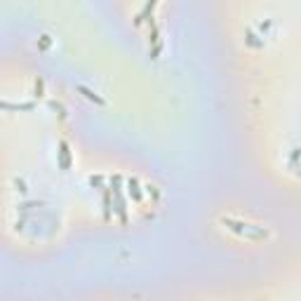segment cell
I'll use <instances>...</instances> for the list:
<instances>
[{
  "mask_svg": "<svg viewBox=\"0 0 301 301\" xmlns=\"http://www.w3.org/2000/svg\"><path fill=\"white\" fill-rule=\"evenodd\" d=\"M89 184H92V186H101V184H104V176H89Z\"/></svg>",
  "mask_w": 301,
  "mask_h": 301,
  "instance_id": "4fadbf2b",
  "label": "cell"
},
{
  "mask_svg": "<svg viewBox=\"0 0 301 301\" xmlns=\"http://www.w3.org/2000/svg\"><path fill=\"white\" fill-rule=\"evenodd\" d=\"M78 92L83 94L85 99H89V101H94V104H99V106H106V99L99 97V94H94L89 87H85V85H78Z\"/></svg>",
  "mask_w": 301,
  "mask_h": 301,
  "instance_id": "8992f818",
  "label": "cell"
},
{
  "mask_svg": "<svg viewBox=\"0 0 301 301\" xmlns=\"http://www.w3.org/2000/svg\"><path fill=\"white\" fill-rule=\"evenodd\" d=\"M127 193H129V198H132L134 203H141V200H144V191H141V186L136 181V176L127 179Z\"/></svg>",
  "mask_w": 301,
  "mask_h": 301,
  "instance_id": "3957f363",
  "label": "cell"
},
{
  "mask_svg": "<svg viewBox=\"0 0 301 301\" xmlns=\"http://www.w3.org/2000/svg\"><path fill=\"white\" fill-rule=\"evenodd\" d=\"M14 186H17V191H19V193H26V191H29V188H26V181H24V179H19V176L14 179Z\"/></svg>",
  "mask_w": 301,
  "mask_h": 301,
  "instance_id": "7c38bea8",
  "label": "cell"
},
{
  "mask_svg": "<svg viewBox=\"0 0 301 301\" xmlns=\"http://www.w3.org/2000/svg\"><path fill=\"white\" fill-rule=\"evenodd\" d=\"M221 223L228 228V231H233L238 235H245L247 240H263L268 231L261 228V226H254V223H247V221H240V219H233V216H223Z\"/></svg>",
  "mask_w": 301,
  "mask_h": 301,
  "instance_id": "6da1fadb",
  "label": "cell"
},
{
  "mask_svg": "<svg viewBox=\"0 0 301 301\" xmlns=\"http://www.w3.org/2000/svg\"><path fill=\"white\" fill-rule=\"evenodd\" d=\"M49 45H52V38H49L47 33H45V36H40V43H38V49H43V52H45V49L49 47Z\"/></svg>",
  "mask_w": 301,
  "mask_h": 301,
  "instance_id": "30bf717a",
  "label": "cell"
},
{
  "mask_svg": "<svg viewBox=\"0 0 301 301\" xmlns=\"http://www.w3.org/2000/svg\"><path fill=\"white\" fill-rule=\"evenodd\" d=\"M43 92H45V80L38 76V78H36V89H33V94L40 99V97H43Z\"/></svg>",
  "mask_w": 301,
  "mask_h": 301,
  "instance_id": "9c48e42d",
  "label": "cell"
},
{
  "mask_svg": "<svg viewBox=\"0 0 301 301\" xmlns=\"http://www.w3.org/2000/svg\"><path fill=\"white\" fill-rule=\"evenodd\" d=\"M111 188H104V219H111Z\"/></svg>",
  "mask_w": 301,
  "mask_h": 301,
  "instance_id": "ba28073f",
  "label": "cell"
},
{
  "mask_svg": "<svg viewBox=\"0 0 301 301\" xmlns=\"http://www.w3.org/2000/svg\"><path fill=\"white\" fill-rule=\"evenodd\" d=\"M247 43H250L252 47H261V45H263L261 40H257V36H254L252 31H247Z\"/></svg>",
  "mask_w": 301,
  "mask_h": 301,
  "instance_id": "8fae6325",
  "label": "cell"
},
{
  "mask_svg": "<svg viewBox=\"0 0 301 301\" xmlns=\"http://www.w3.org/2000/svg\"><path fill=\"white\" fill-rule=\"evenodd\" d=\"M0 108L2 111H33L36 104L33 101H26V104H12V101H0Z\"/></svg>",
  "mask_w": 301,
  "mask_h": 301,
  "instance_id": "5b68a950",
  "label": "cell"
},
{
  "mask_svg": "<svg viewBox=\"0 0 301 301\" xmlns=\"http://www.w3.org/2000/svg\"><path fill=\"white\" fill-rule=\"evenodd\" d=\"M49 108L59 116V120H66V118H68V111H66V106H64L61 101H49Z\"/></svg>",
  "mask_w": 301,
  "mask_h": 301,
  "instance_id": "52a82bcc",
  "label": "cell"
},
{
  "mask_svg": "<svg viewBox=\"0 0 301 301\" xmlns=\"http://www.w3.org/2000/svg\"><path fill=\"white\" fill-rule=\"evenodd\" d=\"M156 5H158V0H148V2H146V7L136 14V19H134L136 26H141L144 21H151V14H153V10H156Z\"/></svg>",
  "mask_w": 301,
  "mask_h": 301,
  "instance_id": "277c9868",
  "label": "cell"
},
{
  "mask_svg": "<svg viewBox=\"0 0 301 301\" xmlns=\"http://www.w3.org/2000/svg\"><path fill=\"white\" fill-rule=\"evenodd\" d=\"M59 167L64 170V172H68L71 170V165H73V158H71V148H68V141L66 139H61L59 141Z\"/></svg>",
  "mask_w": 301,
  "mask_h": 301,
  "instance_id": "7a4b0ae2",
  "label": "cell"
}]
</instances>
